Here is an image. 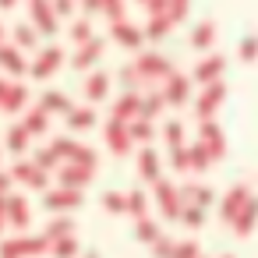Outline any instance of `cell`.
Here are the masks:
<instances>
[{"mask_svg":"<svg viewBox=\"0 0 258 258\" xmlns=\"http://www.w3.org/2000/svg\"><path fill=\"white\" fill-rule=\"evenodd\" d=\"M36 254H50V240L39 233V237H4L0 240V258H36Z\"/></svg>","mask_w":258,"mask_h":258,"instance_id":"1","label":"cell"},{"mask_svg":"<svg viewBox=\"0 0 258 258\" xmlns=\"http://www.w3.org/2000/svg\"><path fill=\"white\" fill-rule=\"evenodd\" d=\"M43 205H46L50 212H71V209L82 205V191H78V187H64V184L46 187V191H43Z\"/></svg>","mask_w":258,"mask_h":258,"instance_id":"2","label":"cell"},{"mask_svg":"<svg viewBox=\"0 0 258 258\" xmlns=\"http://www.w3.org/2000/svg\"><path fill=\"white\" fill-rule=\"evenodd\" d=\"M11 177H15V180H22V184H29V187H36V191H46V187H50V170L36 166L32 159H22V163H15Z\"/></svg>","mask_w":258,"mask_h":258,"instance_id":"3","label":"cell"},{"mask_svg":"<svg viewBox=\"0 0 258 258\" xmlns=\"http://www.w3.org/2000/svg\"><path fill=\"white\" fill-rule=\"evenodd\" d=\"M53 173H57V184H64V187H78V191L89 187L92 177H96L92 166H78V163H64V166H57Z\"/></svg>","mask_w":258,"mask_h":258,"instance_id":"4","label":"cell"},{"mask_svg":"<svg viewBox=\"0 0 258 258\" xmlns=\"http://www.w3.org/2000/svg\"><path fill=\"white\" fill-rule=\"evenodd\" d=\"M247 198H251V187H247V184H233V187L219 198V219H223V223H233V216L240 212V205H244Z\"/></svg>","mask_w":258,"mask_h":258,"instance_id":"5","label":"cell"},{"mask_svg":"<svg viewBox=\"0 0 258 258\" xmlns=\"http://www.w3.org/2000/svg\"><path fill=\"white\" fill-rule=\"evenodd\" d=\"M223 96H226V89H223V82L216 78V82H209L205 85V92H202V99H198V106H195V113H198V120H209L216 110H219V103H223Z\"/></svg>","mask_w":258,"mask_h":258,"instance_id":"6","label":"cell"},{"mask_svg":"<svg viewBox=\"0 0 258 258\" xmlns=\"http://www.w3.org/2000/svg\"><path fill=\"white\" fill-rule=\"evenodd\" d=\"M106 145H110L113 156H127L131 152V135H127V124L124 120H113L110 117V124H106Z\"/></svg>","mask_w":258,"mask_h":258,"instance_id":"7","label":"cell"},{"mask_svg":"<svg viewBox=\"0 0 258 258\" xmlns=\"http://www.w3.org/2000/svg\"><path fill=\"white\" fill-rule=\"evenodd\" d=\"M198 142L212 152V159H223V156H226V135L212 124V117H209V120H202V138H198Z\"/></svg>","mask_w":258,"mask_h":258,"instance_id":"8","label":"cell"},{"mask_svg":"<svg viewBox=\"0 0 258 258\" xmlns=\"http://www.w3.org/2000/svg\"><path fill=\"white\" fill-rule=\"evenodd\" d=\"M177 191H180V202H184V205H198V209H209V205L216 202V191H212L209 184H180Z\"/></svg>","mask_w":258,"mask_h":258,"instance_id":"9","label":"cell"},{"mask_svg":"<svg viewBox=\"0 0 258 258\" xmlns=\"http://www.w3.org/2000/svg\"><path fill=\"white\" fill-rule=\"evenodd\" d=\"M254 223H258V198L251 195V198L240 205V212L233 216V223H230V226H233V233H237V237H247V233L254 230Z\"/></svg>","mask_w":258,"mask_h":258,"instance_id":"10","label":"cell"},{"mask_svg":"<svg viewBox=\"0 0 258 258\" xmlns=\"http://www.w3.org/2000/svg\"><path fill=\"white\" fill-rule=\"evenodd\" d=\"M8 226L15 233H25L29 226V202L22 195H8Z\"/></svg>","mask_w":258,"mask_h":258,"instance_id":"11","label":"cell"},{"mask_svg":"<svg viewBox=\"0 0 258 258\" xmlns=\"http://www.w3.org/2000/svg\"><path fill=\"white\" fill-rule=\"evenodd\" d=\"M138 75L142 78H149V82H156V78H166L170 75V64L159 57V53H145V57H138Z\"/></svg>","mask_w":258,"mask_h":258,"instance_id":"12","label":"cell"},{"mask_svg":"<svg viewBox=\"0 0 258 258\" xmlns=\"http://www.w3.org/2000/svg\"><path fill=\"white\" fill-rule=\"evenodd\" d=\"M32 18L39 25V32H57V15H53V4L50 0H32Z\"/></svg>","mask_w":258,"mask_h":258,"instance_id":"13","label":"cell"},{"mask_svg":"<svg viewBox=\"0 0 258 258\" xmlns=\"http://www.w3.org/2000/svg\"><path fill=\"white\" fill-rule=\"evenodd\" d=\"M187 96H191V82L180 78V75H166V92H163V99L180 106V103H187Z\"/></svg>","mask_w":258,"mask_h":258,"instance_id":"14","label":"cell"},{"mask_svg":"<svg viewBox=\"0 0 258 258\" xmlns=\"http://www.w3.org/2000/svg\"><path fill=\"white\" fill-rule=\"evenodd\" d=\"M60 60H64V53H60L57 46L43 50V57H39V60L32 64V75H36V78H50V75H53V71L60 68Z\"/></svg>","mask_w":258,"mask_h":258,"instance_id":"15","label":"cell"},{"mask_svg":"<svg viewBox=\"0 0 258 258\" xmlns=\"http://www.w3.org/2000/svg\"><path fill=\"white\" fill-rule=\"evenodd\" d=\"M138 177L145 180V184H152V180H159V156L145 145L142 152H138Z\"/></svg>","mask_w":258,"mask_h":258,"instance_id":"16","label":"cell"},{"mask_svg":"<svg viewBox=\"0 0 258 258\" xmlns=\"http://www.w3.org/2000/svg\"><path fill=\"white\" fill-rule=\"evenodd\" d=\"M142 36H145V32H142V29H135V25H127L124 18H120V22H113V39H117L120 46H131V50H135V46H142Z\"/></svg>","mask_w":258,"mask_h":258,"instance_id":"17","label":"cell"},{"mask_svg":"<svg viewBox=\"0 0 258 258\" xmlns=\"http://www.w3.org/2000/svg\"><path fill=\"white\" fill-rule=\"evenodd\" d=\"M138 106H142V99L135 96V92H127V96H120L117 103H113V120H131V117H138Z\"/></svg>","mask_w":258,"mask_h":258,"instance_id":"18","label":"cell"},{"mask_svg":"<svg viewBox=\"0 0 258 258\" xmlns=\"http://www.w3.org/2000/svg\"><path fill=\"white\" fill-rule=\"evenodd\" d=\"M127 135H131V142H152L156 138V127H152L149 117H131L127 120Z\"/></svg>","mask_w":258,"mask_h":258,"instance_id":"19","label":"cell"},{"mask_svg":"<svg viewBox=\"0 0 258 258\" xmlns=\"http://www.w3.org/2000/svg\"><path fill=\"white\" fill-rule=\"evenodd\" d=\"M71 230H75V223H71V216H68V212H57V216H53V219L46 223V230H43V237H46V240H57V237H68Z\"/></svg>","mask_w":258,"mask_h":258,"instance_id":"20","label":"cell"},{"mask_svg":"<svg viewBox=\"0 0 258 258\" xmlns=\"http://www.w3.org/2000/svg\"><path fill=\"white\" fill-rule=\"evenodd\" d=\"M223 75V57H209V60H202L198 68H195V78L202 82V85H209V82H216Z\"/></svg>","mask_w":258,"mask_h":258,"instance_id":"21","label":"cell"},{"mask_svg":"<svg viewBox=\"0 0 258 258\" xmlns=\"http://www.w3.org/2000/svg\"><path fill=\"white\" fill-rule=\"evenodd\" d=\"M25 85H8V92H4V99H0V110H8V113H18L22 106H25Z\"/></svg>","mask_w":258,"mask_h":258,"instance_id":"22","label":"cell"},{"mask_svg":"<svg viewBox=\"0 0 258 258\" xmlns=\"http://www.w3.org/2000/svg\"><path fill=\"white\" fill-rule=\"evenodd\" d=\"M99 53H103V39H89V43H82V50H78V57H75V68H89V64H96Z\"/></svg>","mask_w":258,"mask_h":258,"instance_id":"23","label":"cell"},{"mask_svg":"<svg viewBox=\"0 0 258 258\" xmlns=\"http://www.w3.org/2000/svg\"><path fill=\"white\" fill-rule=\"evenodd\" d=\"M180 209H184L180 191H170V195H163V198H159V212H163V219H166V223H177Z\"/></svg>","mask_w":258,"mask_h":258,"instance_id":"24","label":"cell"},{"mask_svg":"<svg viewBox=\"0 0 258 258\" xmlns=\"http://www.w3.org/2000/svg\"><path fill=\"white\" fill-rule=\"evenodd\" d=\"M159 233H163V230H159V226H156V219H149V212H145V216H138V219H135V237H138V240H142V244H152V240H156V237H159Z\"/></svg>","mask_w":258,"mask_h":258,"instance_id":"25","label":"cell"},{"mask_svg":"<svg viewBox=\"0 0 258 258\" xmlns=\"http://www.w3.org/2000/svg\"><path fill=\"white\" fill-rule=\"evenodd\" d=\"M50 254H53V258H78V240H75V233L50 240Z\"/></svg>","mask_w":258,"mask_h":258,"instance_id":"26","label":"cell"},{"mask_svg":"<svg viewBox=\"0 0 258 258\" xmlns=\"http://www.w3.org/2000/svg\"><path fill=\"white\" fill-rule=\"evenodd\" d=\"M187 156H191V173H202V170H209V163H212V152L198 142V145H187Z\"/></svg>","mask_w":258,"mask_h":258,"instance_id":"27","label":"cell"},{"mask_svg":"<svg viewBox=\"0 0 258 258\" xmlns=\"http://www.w3.org/2000/svg\"><path fill=\"white\" fill-rule=\"evenodd\" d=\"M46 124H50V117H46V110L39 106V110H29V113H25V124H22V127H25L29 135H43Z\"/></svg>","mask_w":258,"mask_h":258,"instance_id":"28","label":"cell"},{"mask_svg":"<svg viewBox=\"0 0 258 258\" xmlns=\"http://www.w3.org/2000/svg\"><path fill=\"white\" fill-rule=\"evenodd\" d=\"M0 64H4L11 75H22L25 71V60H22V53L15 46H0Z\"/></svg>","mask_w":258,"mask_h":258,"instance_id":"29","label":"cell"},{"mask_svg":"<svg viewBox=\"0 0 258 258\" xmlns=\"http://www.w3.org/2000/svg\"><path fill=\"white\" fill-rule=\"evenodd\" d=\"M68 124H71L75 131H85V127H92V124H96V113H92V110H85V106H82V110H75V106H71V110H68Z\"/></svg>","mask_w":258,"mask_h":258,"instance_id":"30","label":"cell"},{"mask_svg":"<svg viewBox=\"0 0 258 258\" xmlns=\"http://www.w3.org/2000/svg\"><path fill=\"white\" fill-rule=\"evenodd\" d=\"M29 142H32V135H29L25 127H11V131H8V149H11L15 156H22V152L29 149Z\"/></svg>","mask_w":258,"mask_h":258,"instance_id":"31","label":"cell"},{"mask_svg":"<svg viewBox=\"0 0 258 258\" xmlns=\"http://www.w3.org/2000/svg\"><path fill=\"white\" fill-rule=\"evenodd\" d=\"M177 219H180L187 230H198V226H205V209H198V205H184Z\"/></svg>","mask_w":258,"mask_h":258,"instance_id":"32","label":"cell"},{"mask_svg":"<svg viewBox=\"0 0 258 258\" xmlns=\"http://www.w3.org/2000/svg\"><path fill=\"white\" fill-rule=\"evenodd\" d=\"M149 212V195L145 191H127V216H145Z\"/></svg>","mask_w":258,"mask_h":258,"instance_id":"33","label":"cell"},{"mask_svg":"<svg viewBox=\"0 0 258 258\" xmlns=\"http://www.w3.org/2000/svg\"><path fill=\"white\" fill-rule=\"evenodd\" d=\"M43 110H46V113H68L71 103H68V96H60V92H46V96H43Z\"/></svg>","mask_w":258,"mask_h":258,"instance_id":"34","label":"cell"},{"mask_svg":"<svg viewBox=\"0 0 258 258\" xmlns=\"http://www.w3.org/2000/svg\"><path fill=\"white\" fill-rule=\"evenodd\" d=\"M163 106H166L163 92H152L149 99H142V106H138V117H149V120H152V117H156V113H159Z\"/></svg>","mask_w":258,"mask_h":258,"instance_id":"35","label":"cell"},{"mask_svg":"<svg viewBox=\"0 0 258 258\" xmlns=\"http://www.w3.org/2000/svg\"><path fill=\"white\" fill-rule=\"evenodd\" d=\"M103 209L113 212V216H117V212H127V195H120V191H106V195H103Z\"/></svg>","mask_w":258,"mask_h":258,"instance_id":"36","label":"cell"},{"mask_svg":"<svg viewBox=\"0 0 258 258\" xmlns=\"http://www.w3.org/2000/svg\"><path fill=\"white\" fill-rule=\"evenodd\" d=\"M212 39H216V29H212L209 22H202V25L195 29V36H191V43H195L198 50H205V46H212Z\"/></svg>","mask_w":258,"mask_h":258,"instance_id":"37","label":"cell"},{"mask_svg":"<svg viewBox=\"0 0 258 258\" xmlns=\"http://www.w3.org/2000/svg\"><path fill=\"white\" fill-rule=\"evenodd\" d=\"M170 163H173V170H180V173H191V156H187V145H177V149H170Z\"/></svg>","mask_w":258,"mask_h":258,"instance_id":"38","label":"cell"},{"mask_svg":"<svg viewBox=\"0 0 258 258\" xmlns=\"http://www.w3.org/2000/svg\"><path fill=\"white\" fill-rule=\"evenodd\" d=\"M85 96H89L92 103L103 99V96H106V78H103V75H92V78L85 82Z\"/></svg>","mask_w":258,"mask_h":258,"instance_id":"39","label":"cell"},{"mask_svg":"<svg viewBox=\"0 0 258 258\" xmlns=\"http://www.w3.org/2000/svg\"><path fill=\"white\" fill-rule=\"evenodd\" d=\"M198 254H202V247L195 240H173V254L170 258H198Z\"/></svg>","mask_w":258,"mask_h":258,"instance_id":"40","label":"cell"},{"mask_svg":"<svg viewBox=\"0 0 258 258\" xmlns=\"http://www.w3.org/2000/svg\"><path fill=\"white\" fill-rule=\"evenodd\" d=\"M163 138H166L170 149H177V145H184V127H180L177 120H170V124L163 127Z\"/></svg>","mask_w":258,"mask_h":258,"instance_id":"41","label":"cell"},{"mask_svg":"<svg viewBox=\"0 0 258 258\" xmlns=\"http://www.w3.org/2000/svg\"><path fill=\"white\" fill-rule=\"evenodd\" d=\"M32 163H36V166H43V170H57V166H60V156H57L53 149H39Z\"/></svg>","mask_w":258,"mask_h":258,"instance_id":"42","label":"cell"},{"mask_svg":"<svg viewBox=\"0 0 258 258\" xmlns=\"http://www.w3.org/2000/svg\"><path fill=\"white\" fill-rule=\"evenodd\" d=\"M170 254H173V240L159 233V237L152 240V258H170Z\"/></svg>","mask_w":258,"mask_h":258,"instance_id":"43","label":"cell"},{"mask_svg":"<svg viewBox=\"0 0 258 258\" xmlns=\"http://www.w3.org/2000/svg\"><path fill=\"white\" fill-rule=\"evenodd\" d=\"M15 39H18V46H36V32L29 29V25H18V32H15Z\"/></svg>","mask_w":258,"mask_h":258,"instance_id":"44","label":"cell"},{"mask_svg":"<svg viewBox=\"0 0 258 258\" xmlns=\"http://www.w3.org/2000/svg\"><path fill=\"white\" fill-rule=\"evenodd\" d=\"M71 36H75L78 43H89V39H92V29H89V22H75V29H71Z\"/></svg>","mask_w":258,"mask_h":258,"instance_id":"45","label":"cell"},{"mask_svg":"<svg viewBox=\"0 0 258 258\" xmlns=\"http://www.w3.org/2000/svg\"><path fill=\"white\" fill-rule=\"evenodd\" d=\"M240 57H244V60H254V57H258V39H254V36L240 43Z\"/></svg>","mask_w":258,"mask_h":258,"instance_id":"46","label":"cell"},{"mask_svg":"<svg viewBox=\"0 0 258 258\" xmlns=\"http://www.w3.org/2000/svg\"><path fill=\"white\" fill-rule=\"evenodd\" d=\"M11 187H15V177H11V170H0V195H11Z\"/></svg>","mask_w":258,"mask_h":258,"instance_id":"47","label":"cell"},{"mask_svg":"<svg viewBox=\"0 0 258 258\" xmlns=\"http://www.w3.org/2000/svg\"><path fill=\"white\" fill-rule=\"evenodd\" d=\"M8 230V195H0V233Z\"/></svg>","mask_w":258,"mask_h":258,"instance_id":"48","label":"cell"},{"mask_svg":"<svg viewBox=\"0 0 258 258\" xmlns=\"http://www.w3.org/2000/svg\"><path fill=\"white\" fill-rule=\"evenodd\" d=\"M71 0H53V15H71Z\"/></svg>","mask_w":258,"mask_h":258,"instance_id":"49","label":"cell"},{"mask_svg":"<svg viewBox=\"0 0 258 258\" xmlns=\"http://www.w3.org/2000/svg\"><path fill=\"white\" fill-rule=\"evenodd\" d=\"M11 4H15V0H0V8H11Z\"/></svg>","mask_w":258,"mask_h":258,"instance_id":"50","label":"cell"},{"mask_svg":"<svg viewBox=\"0 0 258 258\" xmlns=\"http://www.w3.org/2000/svg\"><path fill=\"white\" fill-rule=\"evenodd\" d=\"M85 258H99V254H96V251H92V254H85Z\"/></svg>","mask_w":258,"mask_h":258,"instance_id":"51","label":"cell"},{"mask_svg":"<svg viewBox=\"0 0 258 258\" xmlns=\"http://www.w3.org/2000/svg\"><path fill=\"white\" fill-rule=\"evenodd\" d=\"M223 258H233V254H223Z\"/></svg>","mask_w":258,"mask_h":258,"instance_id":"52","label":"cell"},{"mask_svg":"<svg viewBox=\"0 0 258 258\" xmlns=\"http://www.w3.org/2000/svg\"><path fill=\"white\" fill-rule=\"evenodd\" d=\"M0 36H4V29H0Z\"/></svg>","mask_w":258,"mask_h":258,"instance_id":"53","label":"cell"},{"mask_svg":"<svg viewBox=\"0 0 258 258\" xmlns=\"http://www.w3.org/2000/svg\"><path fill=\"white\" fill-rule=\"evenodd\" d=\"M198 258H202V254H198Z\"/></svg>","mask_w":258,"mask_h":258,"instance_id":"54","label":"cell"}]
</instances>
